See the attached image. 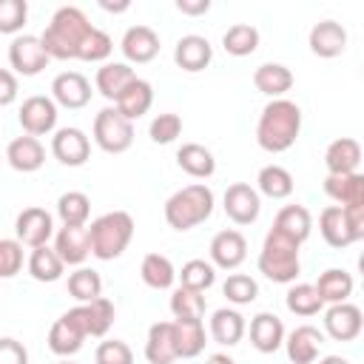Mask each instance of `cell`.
<instances>
[{
  "label": "cell",
  "instance_id": "44dd1931",
  "mask_svg": "<svg viewBox=\"0 0 364 364\" xmlns=\"http://www.w3.org/2000/svg\"><path fill=\"white\" fill-rule=\"evenodd\" d=\"M318 233L321 239L330 245V247H350L353 242H358L361 236L353 230L347 213L338 208V205H327L321 213H318Z\"/></svg>",
  "mask_w": 364,
  "mask_h": 364
},
{
  "label": "cell",
  "instance_id": "83f0119b",
  "mask_svg": "<svg viewBox=\"0 0 364 364\" xmlns=\"http://www.w3.org/2000/svg\"><path fill=\"white\" fill-rule=\"evenodd\" d=\"M245 330H247V324H245V316H242L239 310H233V307H219V310H213V316H210V338H213L216 344L233 347V344L242 341Z\"/></svg>",
  "mask_w": 364,
  "mask_h": 364
},
{
  "label": "cell",
  "instance_id": "52a82bcc",
  "mask_svg": "<svg viewBox=\"0 0 364 364\" xmlns=\"http://www.w3.org/2000/svg\"><path fill=\"white\" fill-rule=\"evenodd\" d=\"M48 51L43 46L40 37L34 34H17L11 43H9V63L14 68V74H23V77H37L46 65H48Z\"/></svg>",
  "mask_w": 364,
  "mask_h": 364
},
{
  "label": "cell",
  "instance_id": "f6af8a7d",
  "mask_svg": "<svg viewBox=\"0 0 364 364\" xmlns=\"http://www.w3.org/2000/svg\"><path fill=\"white\" fill-rule=\"evenodd\" d=\"M222 296H225L230 304L242 307V304L256 301L259 284H256V279H250L247 273H230V276L225 279V284H222Z\"/></svg>",
  "mask_w": 364,
  "mask_h": 364
},
{
  "label": "cell",
  "instance_id": "2e32d148",
  "mask_svg": "<svg viewBox=\"0 0 364 364\" xmlns=\"http://www.w3.org/2000/svg\"><path fill=\"white\" fill-rule=\"evenodd\" d=\"M210 264L222 270H236L247 259V239L239 230H219L210 239Z\"/></svg>",
  "mask_w": 364,
  "mask_h": 364
},
{
  "label": "cell",
  "instance_id": "ee69618b",
  "mask_svg": "<svg viewBox=\"0 0 364 364\" xmlns=\"http://www.w3.org/2000/svg\"><path fill=\"white\" fill-rule=\"evenodd\" d=\"M205 307H208V301H205V296L199 290H188V287L179 284L171 293V313H173V318H202Z\"/></svg>",
  "mask_w": 364,
  "mask_h": 364
},
{
  "label": "cell",
  "instance_id": "5b68a950",
  "mask_svg": "<svg viewBox=\"0 0 364 364\" xmlns=\"http://www.w3.org/2000/svg\"><path fill=\"white\" fill-rule=\"evenodd\" d=\"M299 242L287 239L284 233L273 230L264 236L262 250H259V273H264L276 284H293L296 276L301 273V259H299Z\"/></svg>",
  "mask_w": 364,
  "mask_h": 364
},
{
  "label": "cell",
  "instance_id": "4dcf8cb0",
  "mask_svg": "<svg viewBox=\"0 0 364 364\" xmlns=\"http://www.w3.org/2000/svg\"><path fill=\"white\" fill-rule=\"evenodd\" d=\"M253 85H256V91L267 94L270 100H279L293 88V71L282 63H262L253 71Z\"/></svg>",
  "mask_w": 364,
  "mask_h": 364
},
{
  "label": "cell",
  "instance_id": "db71d44e",
  "mask_svg": "<svg viewBox=\"0 0 364 364\" xmlns=\"http://www.w3.org/2000/svg\"><path fill=\"white\" fill-rule=\"evenodd\" d=\"M176 9L188 17H199L210 11V0H176Z\"/></svg>",
  "mask_w": 364,
  "mask_h": 364
},
{
  "label": "cell",
  "instance_id": "f5cc1de1",
  "mask_svg": "<svg viewBox=\"0 0 364 364\" xmlns=\"http://www.w3.org/2000/svg\"><path fill=\"white\" fill-rule=\"evenodd\" d=\"M17 100V74L9 68H0V108L11 105Z\"/></svg>",
  "mask_w": 364,
  "mask_h": 364
},
{
  "label": "cell",
  "instance_id": "9a60e30c",
  "mask_svg": "<svg viewBox=\"0 0 364 364\" xmlns=\"http://www.w3.org/2000/svg\"><path fill=\"white\" fill-rule=\"evenodd\" d=\"M321 344H324V333L313 324H299L296 330L284 333V350H287V358L293 364H316L318 353H321Z\"/></svg>",
  "mask_w": 364,
  "mask_h": 364
},
{
  "label": "cell",
  "instance_id": "f35d334b",
  "mask_svg": "<svg viewBox=\"0 0 364 364\" xmlns=\"http://www.w3.org/2000/svg\"><path fill=\"white\" fill-rule=\"evenodd\" d=\"M222 46L233 57H247V54H253L259 48V28L250 26V23H233L222 34Z\"/></svg>",
  "mask_w": 364,
  "mask_h": 364
},
{
  "label": "cell",
  "instance_id": "3957f363",
  "mask_svg": "<svg viewBox=\"0 0 364 364\" xmlns=\"http://www.w3.org/2000/svg\"><path fill=\"white\" fill-rule=\"evenodd\" d=\"M85 228H88L91 256H97L100 262L119 259L134 239V216L128 210H108Z\"/></svg>",
  "mask_w": 364,
  "mask_h": 364
},
{
  "label": "cell",
  "instance_id": "5bb4252c",
  "mask_svg": "<svg viewBox=\"0 0 364 364\" xmlns=\"http://www.w3.org/2000/svg\"><path fill=\"white\" fill-rule=\"evenodd\" d=\"M51 100L54 105H63L68 111L85 108L91 100V82L80 71H63L51 80Z\"/></svg>",
  "mask_w": 364,
  "mask_h": 364
},
{
  "label": "cell",
  "instance_id": "cb8c5ba5",
  "mask_svg": "<svg viewBox=\"0 0 364 364\" xmlns=\"http://www.w3.org/2000/svg\"><path fill=\"white\" fill-rule=\"evenodd\" d=\"M324 193L338 202V208H364V176L355 173H327L324 179Z\"/></svg>",
  "mask_w": 364,
  "mask_h": 364
},
{
  "label": "cell",
  "instance_id": "6da1fadb",
  "mask_svg": "<svg viewBox=\"0 0 364 364\" xmlns=\"http://www.w3.org/2000/svg\"><path fill=\"white\" fill-rule=\"evenodd\" d=\"M299 134H301V108L293 100L279 97L262 108L256 122V142L262 151L282 154L296 145Z\"/></svg>",
  "mask_w": 364,
  "mask_h": 364
},
{
  "label": "cell",
  "instance_id": "680465c9",
  "mask_svg": "<svg viewBox=\"0 0 364 364\" xmlns=\"http://www.w3.org/2000/svg\"><path fill=\"white\" fill-rule=\"evenodd\" d=\"M60 364H74V361H60Z\"/></svg>",
  "mask_w": 364,
  "mask_h": 364
},
{
  "label": "cell",
  "instance_id": "c3c4849f",
  "mask_svg": "<svg viewBox=\"0 0 364 364\" xmlns=\"http://www.w3.org/2000/svg\"><path fill=\"white\" fill-rule=\"evenodd\" d=\"M182 134V119L179 114H156L148 125V136L156 142V145H171L176 136Z\"/></svg>",
  "mask_w": 364,
  "mask_h": 364
},
{
  "label": "cell",
  "instance_id": "8992f818",
  "mask_svg": "<svg viewBox=\"0 0 364 364\" xmlns=\"http://www.w3.org/2000/svg\"><path fill=\"white\" fill-rule=\"evenodd\" d=\"M94 142L105 154H125L134 142V122H128L114 105H105L94 117Z\"/></svg>",
  "mask_w": 364,
  "mask_h": 364
},
{
  "label": "cell",
  "instance_id": "ba28073f",
  "mask_svg": "<svg viewBox=\"0 0 364 364\" xmlns=\"http://www.w3.org/2000/svg\"><path fill=\"white\" fill-rule=\"evenodd\" d=\"M57 117H60V114H57V105H54V100L46 97V94H31V97H26L23 105H20V114H17L23 131H26L28 136H46V134H51V131L57 128Z\"/></svg>",
  "mask_w": 364,
  "mask_h": 364
},
{
  "label": "cell",
  "instance_id": "11a10c76",
  "mask_svg": "<svg viewBox=\"0 0 364 364\" xmlns=\"http://www.w3.org/2000/svg\"><path fill=\"white\" fill-rule=\"evenodd\" d=\"M131 3L128 0H122V3H108V0H100V9L102 11H125Z\"/></svg>",
  "mask_w": 364,
  "mask_h": 364
},
{
  "label": "cell",
  "instance_id": "f546056e",
  "mask_svg": "<svg viewBox=\"0 0 364 364\" xmlns=\"http://www.w3.org/2000/svg\"><path fill=\"white\" fill-rule=\"evenodd\" d=\"M145 358H148V364H173V361H176L173 321H156V324L148 327Z\"/></svg>",
  "mask_w": 364,
  "mask_h": 364
},
{
  "label": "cell",
  "instance_id": "e575fe53",
  "mask_svg": "<svg viewBox=\"0 0 364 364\" xmlns=\"http://www.w3.org/2000/svg\"><path fill=\"white\" fill-rule=\"evenodd\" d=\"M313 287H316L321 304H341L353 293V276L344 267H327Z\"/></svg>",
  "mask_w": 364,
  "mask_h": 364
},
{
  "label": "cell",
  "instance_id": "836d02e7",
  "mask_svg": "<svg viewBox=\"0 0 364 364\" xmlns=\"http://www.w3.org/2000/svg\"><path fill=\"white\" fill-rule=\"evenodd\" d=\"M136 74H134V68L128 65V63H102L100 68H97V74H94V85H97V91L105 97V100H117L122 91H125V85L134 80Z\"/></svg>",
  "mask_w": 364,
  "mask_h": 364
},
{
  "label": "cell",
  "instance_id": "484cf974",
  "mask_svg": "<svg viewBox=\"0 0 364 364\" xmlns=\"http://www.w3.org/2000/svg\"><path fill=\"white\" fill-rule=\"evenodd\" d=\"M250 344L259 353H276L284 344V324L276 313H256L250 318Z\"/></svg>",
  "mask_w": 364,
  "mask_h": 364
},
{
  "label": "cell",
  "instance_id": "4316f807",
  "mask_svg": "<svg viewBox=\"0 0 364 364\" xmlns=\"http://www.w3.org/2000/svg\"><path fill=\"white\" fill-rule=\"evenodd\" d=\"M82 341H85V333H82V327H80L68 313H63V316L51 324V330H48V350H51L54 355L68 358V355H74V353L82 350Z\"/></svg>",
  "mask_w": 364,
  "mask_h": 364
},
{
  "label": "cell",
  "instance_id": "277c9868",
  "mask_svg": "<svg viewBox=\"0 0 364 364\" xmlns=\"http://www.w3.org/2000/svg\"><path fill=\"white\" fill-rule=\"evenodd\" d=\"M213 213V191L205 182L185 185L165 199V222L173 230H191Z\"/></svg>",
  "mask_w": 364,
  "mask_h": 364
},
{
  "label": "cell",
  "instance_id": "7402d4cb",
  "mask_svg": "<svg viewBox=\"0 0 364 364\" xmlns=\"http://www.w3.org/2000/svg\"><path fill=\"white\" fill-rule=\"evenodd\" d=\"M6 159H9V165H11L14 171H20V173H34V171H40L43 162H46V148H43V142H40L37 136L23 134V136H14V139L6 145Z\"/></svg>",
  "mask_w": 364,
  "mask_h": 364
},
{
  "label": "cell",
  "instance_id": "e0dca14e",
  "mask_svg": "<svg viewBox=\"0 0 364 364\" xmlns=\"http://www.w3.org/2000/svg\"><path fill=\"white\" fill-rule=\"evenodd\" d=\"M307 46L316 57L333 60V57L344 54V48H347V28L336 20H318L307 34Z\"/></svg>",
  "mask_w": 364,
  "mask_h": 364
},
{
  "label": "cell",
  "instance_id": "7c38bea8",
  "mask_svg": "<svg viewBox=\"0 0 364 364\" xmlns=\"http://www.w3.org/2000/svg\"><path fill=\"white\" fill-rule=\"evenodd\" d=\"M364 330V316L361 307L353 301H341V304H330L324 310V333L333 341H355Z\"/></svg>",
  "mask_w": 364,
  "mask_h": 364
},
{
  "label": "cell",
  "instance_id": "603a6c76",
  "mask_svg": "<svg viewBox=\"0 0 364 364\" xmlns=\"http://www.w3.org/2000/svg\"><path fill=\"white\" fill-rule=\"evenodd\" d=\"M151 105H154V85H151L148 80H142V77H134V80L125 85V91L114 100V108H117L128 122H134V119H139L142 114H148Z\"/></svg>",
  "mask_w": 364,
  "mask_h": 364
},
{
  "label": "cell",
  "instance_id": "ac0fdd59",
  "mask_svg": "<svg viewBox=\"0 0 364 364\" xmlns=\"http://www.w3.org/2000/svg\"><path fill=\"white\" fill-rule=\"evenodd\" d=\"M213 60V46L208 37L202 34H185L176 40L173 46V63L188 71V74H196V71H205Z\"/></svg>",
  "mask_w": 364,
  "mask_h": 364
},
{
  "label": "cell",
  "instance_id": "f1b7e54d",
  "mask_svg": "<svg viewBox=\"0 0 364 364\" xmlns=\"http://www.w3.org/2000/svg\"><path fill=\"white\" fill-rule=\"evenodd\" d=\"M205 324L202 318H173V347L176 358H196L205 350Z\"/></svg>",
  "mask_w": 364,
  "mask_h": 364
},
{
  "label": "cell",
  "instance_id": "8d00e7d4",
  "mask_svg": "<svg viewBox=\"0 0 364 364\" xmlns=\"http://www.w3.org/2000/svg\"><path fill=\"white\" fill-rule=\"evenodd\" d=\"M139 276H142V282H145L148 287H154V290H168V287H173V282H176L173 262H171L168 256H162V253H148V256L142 259V264H139Z\"/></svg>",
  "mask_w": 364,
  "mask_h": 364
},
{
  "label": "cell",
  "instance_id": "816d5d0a",
  "mask_svg": "<svg viewBox=\"0 0 364 364\" xmlns=\"http://www.w3.org/2000/svg\"><path fill=\"white\" fill-rule=\"evenodd\" d=\"M0 364H28V350L23 347V341L3 336L0 338Z\"/></svg>",
  "mask_w": 364,
  "mask_h": 364
},
{
  "label": "cell",
  "instance_id": "9c48e42d",
  "mask_svg": "<svg viewBox=\"0 0 364 364\" xmlns=\"http://www.w3.org/2000/svg\"><path fill=\"white\" fill-rule=\"evenodd\" d=\"M222 208L233 225H253L262 213V196L247 182H233L222 196Z\"/></svg>",
  "mask_w": 364,
  "mask_h": 364
},
{
  "label": "cell",
  "instance_id": "7a4b0ae2",
  "mask_svg": "<svg viewBox=\"0 0 364 364\" xmlns=\"http://www.w3.org/2000/svg\"><path fill=\"white\" fill-rule=\"evenodd\" d=\"M91 28L94 26L88 23V17H85L82 9H77V6H60L51 14V20H48L46 31L40 34V40H43V46H46V51H48L51 60H77L85 37L91 34Z\"/></svg>",
  "mask_w": 364,
  "mask_h": 364
},
{
  "label": "cell",
  "instance_id": "9f6ffc18",
  "mask_svg": "<svg viewBox=\"0 0 364 364\" xmlns=\"http://www.w3.org/2000/svg\"><path fill=\"white\" fill-rule=\"evenodd\" d=\"M205 364H236V361H233L228 353H213V355L205 358Z\"/></svg>",
  "mask_w": 364,
  "mask_h": 364
},
{
  "label": "cell",
  "instance_id": "74e56055",
  "mask_svg": "<svg viewBox=\"0 0 364 364\" xmlns=\"http://www.w3.org/2000/svg\"><path fill=\"white\" fill-rule=\"evenodd\" d=\"M256 191L267 199H287L293 193V176L282 165H264L256 176Z\"/></svg>",
  "mask_w": 364,
  "mask_h": 364
},
{
  "label": "cell",
  "instance_id": "681fc988",
  "mask_svg": "<svg viewBox=\"0 0 364 364\" xmlns=\"http://www.w3.org/2000/svg\"><path fill=\"white\" fill-rule=\"evenodd\" d=\"M94 364H134V350L119 338L100 341L94 350Z\"/></svg>",
  "mask_w": 364,
  "mask_h": 364
},
{
  "label": "cell",
  "instance_id": "8fae6325",
  "mask_svg": "<svg viewBox=\"0 0 364 364\" xmlns=\"http://www.w3.org/2000/svg\"><path fill=\"white\" fill-rule=\"evenodd\" d=\"M14 233H17V242L26 245V247H40V245H48V239L54 236V216L46 210V208H23L14 219Z\"/></svg>",
  "mask_w": 364,
  "mask_h": 364
},
{
  "label": "cell",
  "instance_id": "30bf717a",
  "mask_svg": "<svg viewBox=\"0 0 364 364\" xmlns=\"http://www.w3.org/2000/svg\"><path fill=\"white\" fill-rule=\"evenodd\" d=\"M51 154L57 162H63L68 168H80L91 156V139L82 128H74V125L57 128L51 136Z\"/></svg>",
  "mask_w": 364,
  "mask_h": 364
},
{
  "label": "cell",
  "instance_id": "d590c367",
  "mask_svg": "<svg viewBox=\"0 0 364 364\" xmlns=\"http://www.w3.org/2000/svg\"><path fill=\"white\" fill-rule=\"evenodd\" d=\"M26 267H28V276H31L34 282H43V284H51V282L63 279V270H65L63 259H60L57 250L48 247V245L31 247V256H28Z\"/></svg>",
  "mask_w": 364,
  "mask_h": 364
},
{
  "label": "cell",
  "instance_id": "d4e9b609",
  "mask_svg": "<svg viewBox=\"0 0 364 364\" xmlns=\"http://www.w3.org/2000/svg\"><path fill=\"white\" fill-rule=\"evenodd\" d=\"M324 165L327 173L338 176V173H355L361 165V145L353 136H338L327 145L324 151Z\"/></svg>",
  "mask_w": 364,
  "mask_h": 364
},
{
  "label": "cell",
  "instance_id": "d6a6232c",
  "mask_svg": "<svg viewBox=\"0 0 364 364\" xmlns=\"http://www.w3.org/2000/svg\"><path fill=\"white\" fill-rule=\"evenodd\" d=\"M273 230H279L287 239L301 245L313 230V216H310V210L304 205H284L273 219Z\"/></svg>",
  "mask_w": 364,
  "mask_h": 364
},
{
  "label": "cell",
  "instance_id": "d6986e66",
  "mask_svg": "<svg viewBox=\"0 0 364 364\" xmlns=\"http://www.w3.org/2000/svg\"><path fill=\"white\" fill-rule=\"evenodd\" d=\"M54 250L63 259V264L82 267V262L91 256V242H88V228L85 225H63L54 233Z\"/></svg>",
  "mask_w": 364,
  "mask_h": 364
},
{
  "label": "cell",
  "instance_id": "b9f144b4",
  "mask_svg": "<svg viewBox=\"0 0 364 364\" xmlns=\"http://www.w3.org/2000/svg\"><path fill=\"white\" fill-rule=\"evenodd\" d=\"M91 213V199L82 191H65L57 199V216L63 225H85Z\"/></svg>",
  "mask_w": 364,
  "mask_h": 364
},
{
  "label": "cell",
  "instance_id": "60d3db41",
  "mask_svg": "<svg viewBox=\"0 0 364 364\" xmlns=\"http://www.w3.org/2000/svg\"><path fill=\"white\" fill-rule=\"evenodd\" d=\"M68 293L77 299V304L94 301L102 296V279L97 270L91 267H77L74 273H68Z\"/></svg>",
  "mask_w": 364,
  "mask_h": 364
},
{
  "label": "cell",
  "instance_id": "4fadbf2b",
  "mask_svg": "<svg viewBox=\"0 0 364 364\" xmlns=\"http://www.w3.org/2000/svg\"><path fill=\"white\" fill-rule=\"evenodd\" d=\"M65 313L82 327L85 338H88V336H91V338H102V336L111 330L114 316H117L114 301H108L105 296H100V299H94V301H85V304H77V307H71V310H65Z\"/></svg>",
  "mask_w": 364,
  "mask_h": 364
},
{
  "label": "cell",
  "instance_id": "1f68e13d",
  "mask_svg": "<svg viewBox=\"0 0 364 364\" xmlns=\"http://www.w3.org/2000/svg\"><path fill=\"white\" fill-rule=\"evenodd\" d=\"M176 165L193 179H208L216 171V159H213L210 148H205L199 142H182V148L176 151Z\"/></svg>",
  "mask_w": 364,
  "mask_h": 364
},
{
  "label": "cell",
  "instance_id": "7dc6e473",
  "mask_svg": "<svg viewBox=\"0 0 364 364\" xmlns=\"http://www.w3.org/2000/svg\"><path fill=\"white\" fill-rule=\"evenodd\" d=\"M28 20L26 0H0V34H17Z\"/></svg>",
  "mask_w": 364,
  "mask_h": 364
},
{
  "label": "cell",
  "instance_id": "bcb514c9",
  "mask_svg": "<svg viewBox=\"0 0 364 364\" xmlns=\"http://www.w3.org/2000/svg\"><path fill=\"white\" fill-rule=\"evenodd\" d=\"M114 51V40L102 31V28H91V34L85 37L82 48H80V57L77 60H85V63H105Z\"/></svg>",
  "mask_w": 364,
  "mask_h": 364
},
{
  "label": "cell",
  "instance_id": "7bdbcfd3",
  "mask_svg": "<svg viewBox=\"0 0 364 364\" xmlns=\"http://www.w3.org/2000/svg\"><path fill=\"white\" fill-rule=\"evenodd\" d=\"M176 276H179V284H182V287L205 293V290L213 287V282H216V267H213L210 262H205V259H191V262L182 264V270H179Z\"/></svg>",
  "mask_w": 364,
  "mask_h": 364
},
{
  "label": "cell",
  "instance_id": "ffe728a7",
  "mask_svg": "<svg viewBox=\"0 0 364 364\" xmlns=\"http://www.w3.org/2000/svg\"><path fill=\"white\" fill-rule=\"evenodd\" d=\"M119 48H122V57L128 63H136V65L151 63L159 54V34L151 26H131L122 34Z\"/></svg>",
  "mask_w": 364,
  "mask_h": 364
},
{
  "label": "cell",
  "instance_id": "f907efd6",
  "mask_svg": "<svg viewBox=\"0 0 364 364\" xmlns=\"http://www.w3.org/2000/svg\"><path fill=\"white\" fill-rule=\"evenodd\" d=\"M23 270V245L17 239H0V279H11Z\"/></svg>",
  "mask_w": 364,
  "mask_h": 364
},
{
  "label": "cell",
  "instance_id": "6f0895ef",
  "mask_svg": "<svg viewBox=\"0 0 364 364\" xmlns=\"http://www.w3.org/2000/svg\"><path fill=\"white\" fill-rule=\"evenodd\" d=\"M318 364H350L344 355H324V358H318Z\"/></svg>",
  "mask_w": 364,
  "mask_h": 364
},
{
  "label": "cell",
  "instance_id": "ab89813d",
  "mask_svg": "<svg viewBox=\"0 0 364 364\" xmlns=\"http://www.w3.org/2000/svg\"><path fill=\"white\" fill-rule=\"evenodd\" d=\"M284 304H287V310L293 316H301V318H310V316L321 313V307H324L321 299H318V293H316V287L307 284V282L290 284V290L284 296Z\"/></svg>",
  "mask_w": 364,
  "mask_h": 364
}]
</instances>
